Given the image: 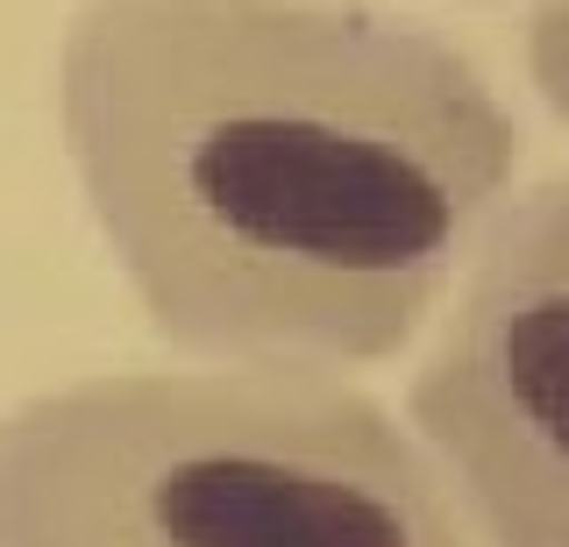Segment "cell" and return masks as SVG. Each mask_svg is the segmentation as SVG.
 Returning a JSON list of instances; mask_svg holds the SVG:
<instances>
[{"label":"cell","instance_id":"6da1fadb","mask_svg":"<svg viewBox=\"0 0 569 547\" xmlns=\"http://www.w3.org/2000/svg\"><path fill=\"white\" fill-rule=\"evenodd\" d=\"M58 143L157 342L385 369L520 192V114L441 29L363 0H79Z\"/></svg>","mask_w":569,"mask_h":547},{"label":"cell","instance_id":"7a4b0ae2","mask_svg":"<svg viewBox=\"0 0 569 547\" xmlns=\"http://www.w3.org/2000/svg\"><path fill=\"white\" fill-rule=\"evenodd\" d=\"M0 547H485L342 369H93L0 413Z\"/></svg>","mask_w":569,"mask_h":547},{"label":"cell","instance_id":"3957f363","mask_svg":"<svg viewBox=\"0 0 569 547\" xmlns=\"http://www.w3.org/2000/svg\"><path fill=\"white\" fill-rule=\"evenodd\" d=\"M406 419L485 547H569V179L512 192L477 242Z\"/></svg>","mask_w":569,"mask_h":547},{"label":"cell","instance_id":"277c9868","mask_svg":"<svg viewBox=\"0 0 569 547\" xmlns=\"http://www.w3.org/2000/svg\"><path fill=\"white\" fill-rule=\"evenodd\" d=\"M527 85L569 129V0H533V14H527Z\"/></svg>","mask_w":569,"mask_h":547}]
</instances>
